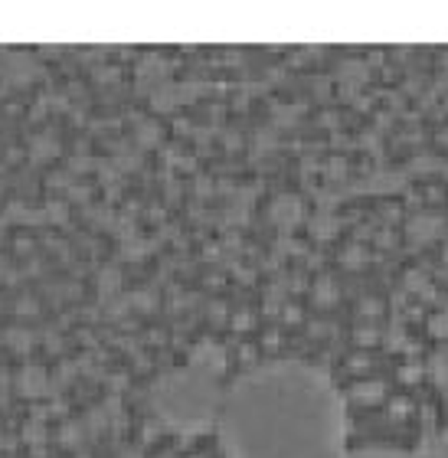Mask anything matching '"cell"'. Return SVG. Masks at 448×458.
<instances>
[{
	"mask_svg": "<svg viewBox=\"0 0 448 458\" xmlns=\"http://www.w3.org/2000/svg\"><path fill=\"white\" fill-rule=\"evenodd\" d=\"M3 341H7V347H13V350H30V347H33V334H30L26 327H10V331L3 334Z\"/></svg>",
	"mask_w": 448,
	"mask_h": 458,
	"instance_id": "cell-6",
	"label": "cell"
},
{
	"mask_svg": "<svg viewBox=\"0 0 448 458\" xmlns=\"http://www.w3.org/2000/svg\"><path fill=\"white\" fill-rule=\"evenodd\" d=\"M386 393V386L380 380H370V383H357L353 386V399H360V403H376V399Z\"/></svg>",
	"mask_w": 448,
	"mask_h": 458,
	"instance_id": "cell-5",
	"label": "cell"
},
{
	"mask_svg": "<svg viewBox=\"0 0 448 458\" xmlns=\"http://www.w3.org/2000/svg\"><path fill=\"white\" fill-rule=\"evenodd\" d=\"M13 386H17V393L26 399H43L50 393L52 383H50V373L43 370V367H23V370L17 373Z\"/></svg>",
	"mask_w": 448,
	"mask_h": 458,
	"instance_id": "cell-1",
	"label": "cell"
},
{
	"mask_svg": "<svg viewBox=\"0 0 448 458\" xmlns=\"http://www.w3.org/2000/svg\"><path fill=\"white\" fill-rule=\"evenodd\" d=\"M442 66H448V53H445V56H442Z\"/></svg>",
	"mask_w": 448,
	"mask_h": 458,
	"instance_id": "cell-16",
	"label": "cell"
},
{
	"mask_svg": "<svg viewBox=\"0 0 448 458\" xmlns=\"http://www.w3.org/2000/svg\"><path fill=\"white\" fill-rule=\"evenodd\" d=\"M314 295H318V301H321V305H331V301H334V282H327V278H324V282H318Z\"/></svg>",
	"mask_w": 448,
	"mask_h": 458,
	"instance_id": "cell-12",
	"label": "cell"
},
{
	"mask_svg": "<svg viewBox=\"0 0 448 458\" xmlns=\"http://www.w3.org/2000/svg\"><path fill=\"white\" fill-rule=\"evenodd\" d=\"M425 327H429V334L436 337V341H442V337H448V314H442V311H438V314H432V318H429V324H425Z\"/></svg>",
	"mask_w": 448,
	"mask_h": 458,
	"instance_id": "cell-8",
	"label": "cell"
},
{
	"mask_svg": "<svg viewBox=\"0 0 448 458\" xmlns=\"http://www.w3.org/2000/svg\"><path fill=\"white\" fill-rule=\"evenodd\" d=\"M30 151H33V158H50V154H56V141H50L46 135H39Z\"/></svg>",
	"mask_w": 448,
	"mask_h": 458,
	"instance_id": "cell-10",
	"label": "cell"
},
{
	"mask_svg": "<svg viewBox=\"0 0 448 458\" xmlns=\"http://www.w3.org/2000/svg\"><path fill=\"white\" fill-rule=\"evenodd\" d=\"M0 275H3V259H0Z\"/></svg>",
	"mask_w": 448,
	"mask_h": 458,
	"instance_id": "cell-17",
	"label": "cell"
},
{
	"mask_svg": "<svg viewBox=\"0 0 448 458\" xmlns=\"http://www.w3.org/2000/svg\"><path fill=\"white\" fill-rule=\"evenodd\" d=\"M402 380L406 383H416V380H422V370L419 367H402Z\"/></svg>",
	"mask_w": 448,
	"mask_h": 458,
	"instance_id": "cell-13",
	"label": "cell"
},
{
	"mask_svg": "<svg viewBox=\"0 0 448 458\" xmlns=\"http://www.w3.org/2000/svg\"><path fill=\"white\" fill-rule=\"evenodd\" d=\"M272 216L278 226H295L301 216V200L298 197H288V193H282V197H275L272 203Z\"/></svg>",
	"mask_w": 448,
	"mask_h": 458,
	"instance_id": "cell-3",
	"label": "cell"
},
{
	"mask_svg": "<svg viewBox=\"0 0 448 458\" xmlns=\"http://www.w3.org/2000/svg\"><path fill=\"white\" fill-rule=\"evenodd\" d=\"M154 135H157V131H154L150 124H144V128H141V141H144V144H154Z\"/></svg>",
	"mask_w": 448,
	"mask_h": 458,
	"instance_id": "cell-14",
	"label": "cell"
},
{
	"mask_svg": "<svg viewBox=\"0 0 448 458\" xmlns=\"http://www.w3.org/2000/svg\"><path fill=\"white\" fill-rule=\"evenodd\" d=\"M23 439H26V442H43V439H46L43 422H26V426H23Z\"/></svg>",
	"mask_w": 448,
	"mask_h": 458,
	"instance_id": "cell-11",
	"label": "cell"
},
{
	"mask_svg": "<svg viewBox=\"0 0 448 458\" xmlns=\"http://www.w3.org/2000/svg\"><path fill=\"white\" fill-rule=\"evenodd\" d=\"M363 259H367V249H363L360 242H350V246L340 252V262H344V265H360Z\"/></svg>",
	"mask_w": 448,
	"mask_h": 458,
	"instance_id": "cell-9",
	"label": "cell"
},
{
	"mask_svg": "<svg viewBox=\"0 0 448 458\" xmlns=\"http://www.w3.org/2000/svg\"><path fill=\"white\" fill-rule=\"evenodd\" d=\"M118 285H121V272H118V269H105V272L99 275V292L101 295H115Z\"/></svg>",
	"mask_w": 448,
	"mask_h": 458,
	"instance_id": "cell-7",
	"label": "cell"
},
{
	"mask_svg": "<svg viewBox=\"0 0 448 458\" xmlns=\"http://www.w3.org/2000/svg\"><path fill=\"white\" fill-rule=\"evenodd\" d=\"M0 442H3V439H0Z\"/></svg>",
	"mask_w": 448,
	"mask_h": 458,
	"instance_id": "cell-18",
	"label": "cell"
},
{
	"mask_svg": "<svg viewBox=\"0 0 448 458\" xmlns=\"http://www.w3.org/2000/svg\"><path fill=\"white\" fill-rule=\"evenodd\" d=\"M442 262H445V265H448V242H445V246H442Z\"/></svg>",
	"mask_w": 448,
	"mask_h": 458,
	"instance_id": "cell-15",
	"label": "cell"
},
{
	"mask_svg": "<svg viewBox=\"0 0 448 458\" xmlns=\"http://www.w3.org/2000/svg\"><path fill=\"white\" fill-rule=\"evenodd\" d=\"M442 229H445V220L436 216V213H416V216H409V223H406V233L416 242H432V239L442 236Z\"/></svg>",
	"mask_w": 448,
	"mask_h": 458,
	"instance_id": "cell-2",
	"label": "cell"
},
{
	"mask_svg": "<svg viewBox=\"0 0 448 458\" xmlns=\"http://www.w3.org/2000/svg\"><path fill=\"white\" fill-rule=\"evenodd\" d=\"M337 233H340V223H337V216H331V213H318V216L311 220V236L314 239L327 242V239H334Z\"/></svg>",
	"mask_w": 448,
	"mask_h": 458,
	"instance_id": "cell-4",
	"label": "cell"
}]
</instances>
